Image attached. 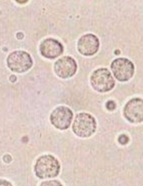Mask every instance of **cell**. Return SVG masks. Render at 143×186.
<instances>
[{"label": "cell", "instance_id": "1", "mask_svg": "<svg viewBox=\"0 0 143 186\" xmlns=\"http://www.w3.org/2000/svg\"><path fill=\"white\" fill-rule=\"evenodd\" d=\"M59 169L58 161L50 155L40 157L37 160L35 167L37 176L41 179L56 176L59 173Z\"/></svg>", "mask_w": 143, "mask_h": 186}, {"label": "cell", "instance_id": "2", "mask_svg": "<svg viewBox=\"0 0 143 186\" xmlns=\"http://www.w3.org/2000/svg\"><path fill=\"white\" fill-rule=\"evenodd\" d=\"M96 123L95 119L91 115L82 113L76 116L73 125V129L77 136L89 137L95 131Z\"/></svg>", "mask_w": 143, "mask_h": 186}, {"label": "cell", "instance_id": "3", "mask_svg": "<svg viewBox=\"0 0 143 186\" xmlns=\"http://www.w3.org/2000/svg\"><path fill=\"white\" fill-rule=\"evenodd\" d=\"M90 82L95 90L101 92L110 90L115 84V80L111 72L104 68L99 69L93 73L90 78Z\"/></svg>", "mask_w": 143, "mask_h": 186}, {"label": "cell", "instance_id": "4", "mask_svg": "<svg viewBox=\"0 0 143 186\" xmlns=\"http://www.w3.org/2000/svg\"><path fill=\"white\" fill-rule=\"evenodd\" d=\"M111 67L115 77L121 81L129 80L134 73L133 64L126 58H120L115 60L112 62Z\"/></svg>", "mask_w": 143, "mask_h": 186}, {"label": "cell", "instance_id": "5", "mask_svg": "<svg viewBox=\"0 0 143 186\" xmlns=\"http://www.w3.org/2000/svg\"><path fill=\"white\" fill-rule=\"evenodd\" d=\"M7 63L11 70L18 72L27 71L31 67L32 63L29 55L21 51H15L11 54L8 57Z\"/></svg>", "mask_w": 143, "mask_h": 186}, {"label": "cell", "instance_id": "6", "mask_svg": "<svg viewBox=\"0 0 143 186\" xmlns=\"http://www.w3.org/2000/svg\"><path fill=\"white\" fill-rule=\"evenodd\" d=\"M72 111L65 107H60L56 108L50 116L51 123L57 128L65 129L70 126L72 119Z\"/></svg>", "mask_w": 143, "mask_h": 186}, {"label": "cell", "instance_id": "7", "mask_svg": "<svg viewBox=\"0 0 143 186\" xmlns=\"http://www.w3.org/2000/svg\"><path fill=\"white\" fill-rule=\"evenodd\" d=\"M143 100L140 98H134L129 101L124 109L125 117L132 122L142 121L143 117Z\"/></svg>", "mask_w": 143, "mask_h": 186}, {"label": "cell", "instance_id": "8", "mask_svg": "<svg viewBox=\"0 0 143 186\" xmlns=\"http://www.w3.org/2000/svg\"><path fill=\"white\" fill-rule=\"evenodd\" d=\"M98 39L95 35L91 34L82 36L78 43L79 51L85 56H91L96 53L99 48Z\"/></svg>", "mask_w": 143, "mask_h": 186}, {"label": "cell", "instance_id": "9", "mask_svg": "<svg viewBox=\"0 0 143 186\" xmlns=\"http://www.w3.org/2000/svg\"><path fill=\"white\" fill-rule=\"evenodd\" d=\"M74 60L69 57H64L59 59L55 65V71L59 77L67 78L73 75L77 69Z\"/></svg>", "mask_w": 143, "mask_h": 186}, {"label": "cell", "instance_id": "10", "mask_svg": "<svg viewBox=\"0 0 143 186\" xmlns=\"http://www.w3.org/2000/svg\"><path fill=\"white\" fill-rule=\"evenodd\" d=\"M63 47L58 41L52 39L45 40L40 46L42 54L49 58H54L60 55L63 51Z\"/></svg>", "mask_w": 143, "mask_h": 186}, {"label": "cell", "instance_id": "11", "mask_svg": "<svg viewBox=\"0 0 143 186\" xmlns=\"http://www.w3.org/2000/svg\"><path fill=\"white\" fill-rule=\"evenodd\" d=\"M118 141L121 144L124 145L127 143L128 141V138L126 135H122L119 137Z\"/></svg>", "mask_w": 143, "mask_h": 186}, {"label": "cell", "instance_id": "12", "mask_svg": "<svg viewBox=\"0 0 143 186\" xmlns=\"http://www.w3.org/2000/svg\"><path fill=\"white\" fill-rule=\"evenodd\" d=\"M106 107L108 110H113L116 107V104L113 101H110L107 103Z\"/></svg>", "mask_w": 143, "mask_h": 186}, {"label": "cell", "instance_id": "13", "mask_svg": "<svg viewBox=\"0 0 143 186\" xmlns=\"http://www.w3.org/2000/svg\"><path fill=\"white\" fill-rule=\"evenodd\" d=\"M61 185L60 183L57 181H50L49 182H46L45 183H43V184L41 185Z\"/></svg>", "mask_w": 143, "mask_h": 186}]
</instances>
